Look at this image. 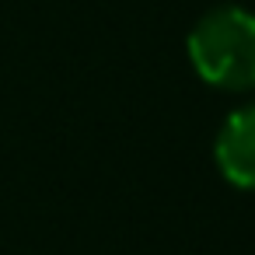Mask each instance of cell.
<instances>
[{
  "label": "cell",
  "mask_w": 255,
  "mask_h": 255,
  "mask_svg": "<svg viewBox=\"0 0 255 255\" xmlns=\"http://www.w3.org/2000/svg\"><path fill=\"white\" fill-rule=\"evenodd\" d=\"M189 60L199 81L220 91L255 88V14L234 4L206 11L189 32Z\"/></svg>",
  "instance_id": "obj_1"
},
{
  "label": "cell",
  "mask_w": 255,
  "mask_h": 255,
  "mask_svg": "<svg viewBox=\"0 0 255 255\" xmlns=\"http://www.w3.org/2000/svg\"><path fill=\"white\" fill-rule=\"evenodd\" d=\"M213 157L231 185L255 189V105H245L224 119L213 143Z\"/></svg>",
  "instance_id": "obj_2"
}]
</instances>
